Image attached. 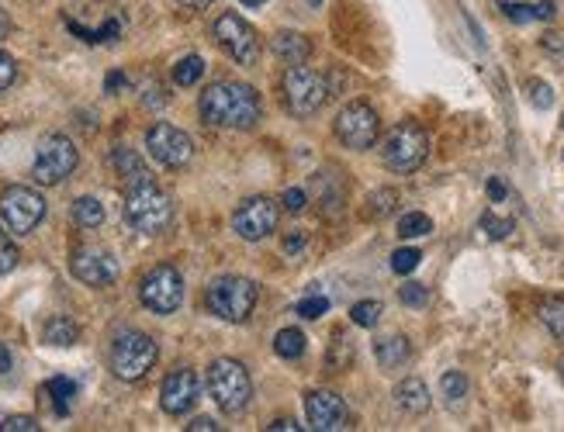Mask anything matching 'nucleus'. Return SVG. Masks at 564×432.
Returning <instances> with one entry per match:
<instances>
[{
    "instance_id": "obj_1",
    "label": "nucleus",
    "mask_w": 564,
    "mask_h": 432,
    "mask_svg": "<svg viewBox=\"0 0 564 432\" xmlns=\"http://www.w3.org/2000/svg\"><path fill=\"white\" fill-rule=\"evenodd\" d=\"M198 111H201V118L215 128H253L263 115V104L250 83L215 80L212 87H205V94H201Z\"/></svg>"
},
{
    "instance_id": "obj_2",
    "label": "nucleus",
    "mask_w": 564,
    "mask_h": 432,
    "mask_svg": "<svg viewBox=\"0 0 564 432\" xmlns=\"http://www.w3.org/2000/svg\"><path fill=\"white\" fill-rule=\"evenodd\" d=\"M125 222L142 236H160L174 222V201L163 187L149 180V173L129 180V187H125Z\"/></svg>"
},
{
    "instance_id": "obj_3",
    "label": "nucleus",
    "mask_w": 564,
    "mask_h": 432,
    "mask_svg": "<svg viewBox=\"0 0 564 432\" xmlns=\"http://www.w3.org/2000/svg\"><path fill=\"white\" fill-rule=\"evenodd\" d=\"M430 156V135L416 121H398L381 142V159L391 173H416Z\"/></svg>"
},
{
    "instance_id": "obj_4",
    "label": "nucleus",
    "mask_w": 564,
    "mask_h": 432,
    "mask_svg": "<svg viewBox=\"0 0 564 432\" xmlns=\"http://www.w3.org/2000/svg\"><path fill=\"white\" fill-rule=\"evenodd\" d=\"M257 298H260V287L250 277H236V274L212 280L205 291L208 312L222 318V322H246L253 305H257Z\"/></svg>"
},
{
    "instance_id": "obj_5",
    "label": "nucleus",
    "mask_w": 564,
    "mask_h": 432,
    "mask_svg": "<svg viewBox=\"0 0 564 432\" xmlns=\"http://www.w3.org/2000/svg\"><path fill=\"white\" fill-rule=\"evenodd\" d=\"M156 356H160L156 339L139 329H129V332H118L115 336L108 360H111V370H115L118 381H142V377L156 367Z\"/></svg>"
},
{
    "instance_id": "obj_6",
    "label": "nucleus",
    "mask_w": 564,
    "mask_h": 432,
    "mask_svg": "<svg viewBox=\"0 0 564 432\" xmlns=\"http://www.w3.org/2000/svg\"><path fill=\"white\" fill-rule=\"evenodd\" d=\"M281 94L288 104L291 115L298 118H312L326 108L329 101V80L319 70H308L305 63L288 66V73L281 77Z\"/></svg>"
},
{
    "instance_id": "obj_7",
    "label": "nucleus",
    "mask_w": 564,
    "mask_h": 432,
    "mask_svg": "<svg viewBox=\"0 0 564 432\" xmlns=\"http://www.w3.org/2000/svg\"><path fill=\"white\" fill-rule=\"evenodd\" d=\"M208 394L225 415H239L253 398V381L243 363L222 356L208 367Z\"/></svg>"
},
{
    "instance_id": "obj_8",
    "label": "nucleus",
    "mask_w": 564,
    "mask_h": 432,
    "mask_svg": "<svg viewBox=\"0 0 564 432\" xmlns=\"http://www.w3.org/2000/svg\"><path fill=\"white\" fill-rule=\"evenodd\" d=\"M77 163H80L77 146H73L66 135L52 132V135H45V139L39 142V149H35L32 177L39 180L42 187H56V184H63L73 170H77Z\"/></svg>"
},
{
    "instance_id": "obj_9",
    "label": "nucleus",
    "mask_w": 564,
    "mask_h": 432,
    "mask_svg": "<svg viewBox=\"0 0 564 432\" xmlns=\"http://www.w3.org/2000/svg\"><path fill=\"white\" fill-rule=\"evenodd\" d=\"M42 218H45V197L39 191L14 184L0 194V222H4L7 232H14V236H28V232L39 229Z\"/></svg>"
},
{
    "instance_id": "obj_10",
    "label": "nucleus",
    "mask_w": 564,
    "mask_h": 432,
    "mask_svg": "<svg viewBox=\"0 0 564 432\" xmlns=\"http://www.w3.org/2000/svg\"><path fill=\"white\" fill-rule=\"evenodd\" d=\"M139 301L156 315H174L184 305V277H180V270L170 267V263L149 270L139 284Z\"/></svg>"
},
{
    "instance_id": "obj_11",
    "label": "nucleus",
    "mask_w": 564,
    "mask_h": 432,
    "mask_svg": "<svg viewBox=\"0 0 564 432\" xmlns=\"http://www.w3.org/2000/svg\"><path fill=\"white\" fill-rule=\"evenodd\" d=\"M212 35H215V42L222 45V49L229 52V56L236 59L239 66H253L260 59V35H257V28H253L246 18H239V14H232V11L218 14L215 25H212Z\"/></svg>"
},
{
    "instance_id": "obj_12",
    "label": "nucleus",
    "mask_w": 564,
    "mask_h": 432,
    "mask_svg": "<svg viewBox=\"0 0 564 432\" xmlns=\"http://www.w3.org/2000/svg\"><path fill=\"white\" fill-rule=\"evenodd\" d=\"M333 132H336V139H340L347 149H357V153H364V149H371L374 142H378L381 118H378V111H374L371 104L353 101V104H347V108L340 111V115H336Z\"/></svg>"
},
{
    "instance_id": "obj_13",
    "label": "nucleus",
    "mask_w": 564,
    "mask_h": 432,
    "mask_svg": "<svg viewBox=\"0 0 564 432\" xmlns=\"http://www.w3.org/2000/svg\"><path fill=\"white\" fill-rule=\"evenodd\" d=\"M146 149H149V156H153L160 166H167V170H184L194 156L191 135L177 125H167V121H156V125L149 128Z\"/></svg>"
},
{
    "instance_id": "obj_14",
    "label": "nucleus",
    "mask_w": 564,
    "mask_h": 432,
    "mask_svg": "<svg viewBox=\"0 0 564 432\" xmlns=\"http://www.w3.org/2000/svg\"><path fill=\"white\" fill-rule=\"evenodd\" d=\"M277 218H281L277 201H270V197H246V201L232 211V229H236L239 239L260 242L277 229Z\"/></svg>"
},
{
    "instance_id": "obj_15",
    "label": "nucleus",
    "mask_w": 564,
    "mask_h": 432,
    "mask_svg": "<svg viewBox=\"0 0 564 432\" xmlns=\"http://www.w3.org/2000/svg\"><path fill=\"white\" fill-rule=\"evenodd\" d=\"M70 270L80 284L87 287H108L118 277V260L101 246H77L70 256Z\"/></svg>"
},
{
    "instance_id": "obj_16",
    "label": "nucleus",
    "mask_w": 564,
    "mask_h": 432,
    "mask_svg": "<svg viewBox=\"0 0 564 432\" xmlns=\"http://www.w3.org/2000/svg\"><path fill=\"white\" fill-rule=\"evenodd\" d=\"M198 374H194L191 367H177L170 370L167 377H163V388H160V405L167 415H184L194 408V401H198Z\"/></svg>"
},
{
    "instance_id": "obj_17",
    "label": "nucleus",
    "mask_w": 564,
    "mask_h": 432,
    "mask_svg": "<svg viewBox=\"0 0 564 432\" xmlns=\"http://www.w3.org/2000/svg\"><path fill=\"white\" fill-rule=\"evenodd\" d=\"M305 415H308V429H319V432L347 429V422H350L347 405H343V398H336L333 391H308Z\"/></svg>"
},
{
    "instance_id": "obj_18",
    "label": "nucleus",
    "mask_w": 564,
    "mask_h": 432,
    "mask_svg": "<svg viewBox=\"0 0 564 432\" xmlns=\"http://www.w3.org/2000/svg\"><path fill=\"white\" fill-rule=\"evenodd\" d=\"M395 405L402 408L405 415L430 412V388H426L419 377H405V381L395 388Z\"/></svg>"
},
{
    "instance_id": "obj_19",
    "label": "nucleus",
    "mask_w": 564,
    "mask_h": 432,
    "mask_svg": "<svg viewBox=\"0 0 564 432\" xmlns=\"http://www.w3.org/2000/svg\"><path fill=\"white\" fill-rule=\"evenodd\" d=\"M270 45H274V56L281 59L284 66H298L312 56V45H308L305 35H298V32H277Z\"/></svg>"
},
{
    "instance_id": "obj_20",
    "label": "nucleus",
    "mask_w": 564,
    "mask_h": 432,
    "mask_svg": "<svg viewBox=\"0 0 564 432\" xmlns=\"http://www.w3.org/2000/svg\"><path fill=\"white\" fill-rule=\"evenodd\" d=\"M374 356H378V363L385 370H398L409 363L412 356V343L405 336H388V339H378L374 343Z\"/></svg>"
},
{
    "instance_id": "obj_21",
    "label": "nucleus",
    "mask_w": 564,
    "mask_h": 432,
    "mask_svg": "<svg viewBox=\"0 0 564 432\" xmlns=\"http://www.w3.org/2000/svg\"><path fill=\"white\" fill-rule=\"evenodd\" d=\"M42 339L49 346H73L80 339V325L73 322V318H66V315H52L49 322H45V329H42Z\"/></svg>"
},
{
    "instance_id": "obj_22",
    "label": "nucleus",
    "mask_w": 564,
    "mask_h": 432,
    "mask_svg": "<svg viewBox=\"0 0 564 432\" xmlns=\"http://www.w3.org/2000/svg\"><path fill=\"white\" fill-rule=\"evenodd\" d=\"M73 222L80 225V229H97V225L104 222V204L97 201V197H90V194H84V197H77V201H73Z\"/></svg>"
},
{
    "instance_id": "obj_23",
    "label": "nucleus",
    "mask_w": 564,
    "mask_h": 432,
    "mask_svg": "<svg viewBox=\"0 0 564 432\" xmlns=\"http://www.w3.org/2000/svg\"><path fill=\"white\" fill-rule=\"evenodd\" d=\"M45 398H52L56 415H66L73 405V398H77V381H70V377H52V381L45 384Z\"/></svg>"
},
{
    "instance_id": "obj_24",
    "label": "nucleus",
    "mask_w": 564,
    "mask_h": 432,
    "mask_svg": "<svg viewBox=\"0 0 564 432\" xmlns=\"http://www.w3.org/2000/svg\"><path fill=\"white\" fill-rule=\"evenodd\" d=\"M537 315H540V322H544V329L551 332L558 343H564V298H544Z\"/></svg>"
},
{
    "instance_id": "obj_25",
    "label": "nucleus",
    "mask_w": 564,
    "mask_h": 432,
    "mask_svg": "<svg viewBox=\"0 0 564 432\" xmlns=\"http://www.w3.org/2000/svg\"><path fill=\"white\" fill-rule=\"evenodd\" d=\"M326 363H329V370H333V374H340V370H347L353 363V343L347 339V332H343V329L333 332V343H329Z\"/></svg>"
},
{
    "instance_id": "obj_26",
    "label": "nucleus",
    "mask_w": 564,
    "mask_h": 432,
    "mask_svg": "<svg viewBox=\"0 0 564 432\" xmlns=\"http://www.w3.org/2000/svg\"><path fill=\"white\" fill-rule=\"evenodd\" d=\"M274 350H277V356H284V360H298V356L305 353V332L295 329V325H291V329H281L274 336Z\"/></svg>"
},
{
    "instance_id": "obj_27",
    "label": "nucleus",
    "mask_w": 564,
    "mask_h": 432,
    "mask_svg": "<svg viewBox=\"0 0 564 432\" xmlns=\"http://www.w3.org/2000/svg\"><path fill=\"white\" fill-rule=\"evenodd\" d=\"M433 232V218L423 215V211H409V215L398 218V236L402 239H423Z\"/></svg>"
},
{
    "instance_id": "obj_28",
    "label": "nucleus",
    "mask_w": 564,
    "mask_h": 432,
    "mask_svg": "<svg viewBox=\"0 0 564 432\" xmlns=\"http://www.w3.org/2000/svg\"><path fill=\"white\" fill-rule=\"evenodd\" d=\"M201 77H205V59H201V56L177 59V66H174V83H177V87H194Z\"/></svg>"
},
{
    "instance_id": "obj_29",
    "label": "nucleus",
    "mask_w": 564,
    "mask_h": 432,
    "mask_svg": "<svg viewBox=\"0 0 564 432\" xmlns=\"http://www.w3.org/2000/svg\"><path fill=\"white\" fill-rule=\"evenodd\" d=\"M111 163H115V170L122 173L125 180L146 177V163H142V159L135 156L132 149H125V146H118L115 153H111Z\"/></svg>"
},
{
    "instance_id": "obj_30",
    "label": "nucleus",
    "mask_w": 564,
    "mask_h": 432,
    "mask_svg": "<svg viewBox=\"0 0 564 432\" xmlns=\"http://www.w3.org/2000/svg\"><path fill=\"white\" fill-rule=\"evenodd\" d=\"M395 201H398V194H395V191H388V187H381V191H374L371 197H367L364 215L371 218V222H374V218H378V222H381V218H388L391 211H395Z\"/></svg>"
},
{
    "instance_id": "obj_31",
    "label": "nucleus",
    "mask_w": 564,
    "mask_h": 432,
    "mask_svg": "<svg viewBox=\"0 0 564 432\" xmlns=\"http://www.w3.org/2000/svg\"><path fill=\"white\" fill-rule=\"evenodd\" d=\"M66 28H70L73 35H80L84 42H111V39H118V35H122V21H118V18H111L108 25L97 28V32H87V28H80L77 21H66Z\"/></svg>"
},
{
    "instance_id": "obj_32",
    "label": "nucleus",
    "mask_w": 564,
    "mask_h": 432,
    "mask_svg": "<svg viewBox=\"0 0 564 432\" xmlns=\"http://www.w3.org/2000/svg\"><path fill=\"white\" fill-rule=\"evenodd\" d=\"M478 225H481V232H485L488 239H495V242H499V239H506L509 232L516 229V222H513V218H506V215H495V211H485Z\"/></svg>"
},
{
    "instance_id": "obj_33",
    "label": "nucleus",
    "mask_w": 564,
    "mask_h": 432,
    "mask_svg": "<svg viewBox=\"0 0 564 432\" xmlns=\"http://www.w3.org/2000/svg\"><path fill=\"white\" fill-rule=\"evenodd\" d=\"M381 318V305L378 301H357V305L350 308V322L360 325V329H374Z\"/></svg>"
},
{
    "instance_id": "obj_34",
    "label": "nucleus",
    "mask_w": 564,
    "mask_h": 432,
    "mask_svg": "<svg viewBox=\"0 0 564 432\" xmlns=\"http://www.w3.org/2000/svg\"><path fill=\"white\" fill-rule=\"evenodd\" d=\"M440 391L447 401H461L464 394H468V377H464L461 370H447V374L440 377Z\"/></svg>"
},
{
    "instance_id": "obj_35",
    "label": "nucleus",
    "mask_w": 564,
    "mask_h": 432,
    "mask_svg": "<svg viewBox=\"0 0 564 432\" xmlns=\"http://www.w3.org/2000/svg\"><path fill=\"white\" fill-rule=\"evenodd\" d=\"M419 260H423V253H419V249L402 246V249H395V253H391V270L405 277V274H412V270L419 267Z\"/></svg>"
},
{
    "instance_id": "obj_36",
    "label": "nucleus",
    "mask_w": 564,
    "mask_h": 432,
    "mask_svg": "<svg viewBox=\"0 0 564 432\" xmlns=\"http://www.w3.org/2000/svg\"><path fill=\"white\" fill-rule=\"evenodd\" d=\"M526 97H530V104L537 111H547L554 104V90L544 80H526Z\"/></svg>"
},
{
    "instance_id": "obj_37",
    "label": "nucleus",
    "mask_w": 564,
    "mask_h": 432,
    "mask_svg": "<svg viewBox=\"0 0 564 432\" xmlns=\"http://www.w3.org/2000/svg\"><path fill=\"white\" fill-rule=\"evenodd\" d=\"M398 301H402L405 308H423L426 301H430V291H426L423 284H416V280H409V284L398 287Z\"/></svg>"
},
{
    "instance_id": "obj_38",
    "label": "nucleus",
    "mask_w": 564,
    "mask_h": 432,
    "mask_svg": "<svg viewBox=\"0 0 564 432\" xmlns=\"http://www.w3.org/2000/svg\"><path fill=\"white\" fill-rule=\"evenodd\" d=\"M14 267H18V246H14L11 232L0 229V277L11 274Z\"/></svg>"
},
{
    "instance_id": "obj_39",
    "label": "nucleus",
    "mask_w": 564,
    "mask_h": 432,
    "mask_svg": "<svg viewBox=\"0 0 564 432\" xmlns=\"http://www.w3.org/2000/svg\"><path fill=\"white\" fill-rule=\"evenodd\" d=\"M502 14H506L509 21H516V25H526V21H537V14H533V4H513V0H499Z\"/></svg>"
},
{
    "instance_id": "obj_40",
    "label": "nucleus",
    "mask_w": 564,
    "mask_h": 432,
    "mask_svg": "<svg viewBox=\"0 0 564 432\" xmlns=\"http://www.w3.org/2000/svg\"><path fill=\"white\" fill-rule=\"evenodd\" d=\"M295 312L302 315V318H322V315L329 312V298H322V294H312V298H302V301H298Z\"/></svg>"
},
{
    "instance_id": "obj_41",
    "label": "nucleus",
    "mask_w": 564,
    "mask_h": 432,
    "mask_svg": "<svg viewBox=\"0 0 564 432\" xmlns=\"http://www.w3.org/2000/svg\"><path fill=\"white\" fill-rule=\"evenodd\" d=\"M14 80H18V63H14L7 52H0V94H4V90H11Z\"/></svg>"
},
{
    "instance_id": "obj_42",
    "label": "nucleus",
    "mask_w": 564,
    "mask_h": 432,
    "mask_svg": "<svg viewBox=\"0 0 564 432\" xmlns=\"http://www.w3.org/2000/svg\"><path fill=\"white\" fill-rule=\"evenodd\" d=\"M0 432H39V422L32 415H11V419L0 422Z\"/></svg>"
},
{
    "instance_id": "obj_43",
    "label": "nucleus",
    "mask_w": 564,
    "mask_h": 432,
    "mask_svg": "<svg viewBox=\"0 0 564 432\" xmlns=\"http://www.w3.org/2000/svg\"><path fill=\"white\" fill-rule=\"evenodd\" d=\"M305 191L302 187H291V191H284V208L291 211V215H298V211H305Z\"/></svg>"
},
{
    "instance_id": "obj_44",
    "label": "nucleus",
    "mask_w": 564,
    "mask_h": 432,
    "mask_svg": "<svg viewBox=\"0 0 564 432\" xmlns=\"http://www.w3.org/2000/svg\"><path fill=\"white\" fill-rule=\"evenodd\" d=\"M485 191H488V197H492V201H495V204H499V201H506L509 187H506V180H499V177H488Z\"/></svg>"
},
{
    "instance_id": "obj_45",
    "label": "nucleus",
    "mask_w": 564,
    "mask_h": 432,
    "mask_svg": "<svg viewBox=\"0 0 564 432\" xmlns=\"http://www.w3.org/2000/svg\"><path fill=\"white\" fill-rule=\"evenodd\" d=\"M533 14H537V21H551L558 7H554V0H540V4H533Z\"/></svg>"
},
{
    "instance_id": "obj_46",
    "label": "nucleus",
    "mask_w": 564,
    "mask_h": 432,
    "mask_svg": "<svg viewBox=\"0 0 564 432\" xmlns=\"http://www.w3.org/2000/svg\"><path fill=\"white\" fill-rule=\"evenodd\" d=\"M305 249V232H295V236L284 239V253H302Z\"/></svg>"
},
{
    "instance_id": "obj_47",
    "label": "nucleus",
    "mask_w": 564,
    "mask_h": 432,
    "mask_svg": "<svg viewBox=\"0 0 564 432\" xmlns=\"http://www.w3.org/2000/svg\"><path fill=\"white\" fill-rule=\"evenodd\" d=\"M270 432H291V429H305V426H298V422L295 419H274V422H270V426H267Z\"/></svg>"
},
{
    "instance_id": "obj_48",
    "label": "nucleus",
    "mask_w": 564,
    "mask_h": 432,
    "mask_svg": "<svg viewBox=\"0 0 564 432\" xmlns=\"http://www.w3.org/2000/svg\"><path fill=\"white\" fill-rule=\"evenodd\" d=\"M187 429H191V432H215V429H218V422H215V419H194Z\"/></svg>"
},
{
    "instance_id": "obj_49",
    "label": "nucleus",
    "mask_w": 564,
    "mask_h": 432,
    "mask_svg": "<svg viewBox=\"0 0 564 432\" xmlns=\"http://www.w3.org/2000/svg\"><path fill=\"white\" fill-rule=\"evenodd\" d=\"M104 87H108V94H115L118 87H125V73H108V83H104Z\"/></svg>"
},
{
    "instance_id": "obj_50",
    "label": "nucleus",
    "mask_w": 564,
    "mask_h": 432,
    "mask_svg": "<svg viewBox=\"0 0 564 432\" xmlns=\"http://www.w3.org/2000/svg\"><path fill=\"white\" fill-rule=\"evenodd\" d=\"M0 374H11V353H7L4 343H0Z\"/></svg>"
},
{
    "instance_id": "obj_51",
    "label": "nucleus",
    "mask_w": 564,
    "mask_h": 432,
    "mask_svg": "<svg viewBox=\"0 0 564 432\" xmlns=\"http://www.w3.org/2000/svg\"><path fill=\"white\" fill-rule=\"evenodd\" d=\"M177 4L191 7V11H201V7H208V4H212V0H177Z\"/></svg>"
},
{
    "instance_id": "obj_52",
    "label": "nucleus",
    "mask_w": 564,
    "mask_h": 432,
    "mask_svg": "<svg viewBox=\"0 0 564 432\" xmlns=\"http://www.w3.org/2000/svg\"><path fill=\"white\" fill-rule=\"evenodd\" d=\"M7 32H11V21H7V14L0 11V39H4Z\"/></svg>"
},
{
    "instance_id": "obj_53",
    "label": "nucleus",
    "mask_w": 564,
    "mask_h": 432,
    "mask_svg": "<svg viewBox=\"0 0 564 432\" xmlns=\"http://www.w3.org/2000/svg\"><path fill=\"white\" fill-rule=\"evenodd\" d=\"M246 7H260V4H267V0H243Z\"/></svg>"
},
{
    "instance_id": "obj_54",
    "label": "nucleus",
    "mask_w": 564,
    "mask_h": 432,
    "mask_svg": "<svg viewBox=\"0 0 564 432\" xmlns=\"http://www.w3.org/2000/svg\"><path fill=\"white\" fill-rule=\"evenodd\" d=\"M308 4H322V0H308Z\"/></svg>"
}]
</instances>
